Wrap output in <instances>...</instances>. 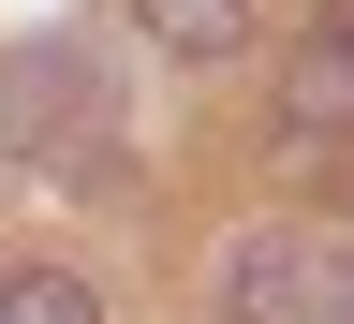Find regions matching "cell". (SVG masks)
I'll use <instances>...</instances> for the list:
<instances>
[{
    "instance_id": "obj_2",
    "label": "cell",
    "mask_w": 354,
    "mask_h": 324,
    "mask_svg": "<svg viewBox=\"0 0 354 324\" xmlns=\"http://www.w3.org/2000/svg\"><path fill=\"white\" fill-rule=\"evenodd\" d=\"M339 118H354V30H339V15H310L295 74H281V133H295V162H325V148H339Z\"/></svg>"
},
{
    "instance_id": "obj_3",
    "label": "cell",
    "mask_w": 354,
    "mask_h": 324,
    "mask_svg": "<svg viewBox=\"0 0 354 324\" xmlns=\"http://www.w3.org/2000/svg\"><path fill=\"white\" fill-rule=\"evenodd\" d=\"M133 30H148L162 59H236V44H251V0H133Z\"/></svg>"
},
{
    "instance_id": "obj_4",
    "label": "cell",
    "mask_w": 354,
    "mask_h": 324,
    "mask_svg": "<svg viewBox=\"0 0 354 324\" xmlns=\"http://www.w3.org/2000/svg\"><path fill=\"white\" fill-rule=\"evenodd\" d=\"M0 324H104V295L59 265H0Z\"/></svg>"
},
{
    "instance_id": "obj_1",
    "label": "cell",
    "mask_w": 354,
    "mask_h": 324,
    "mask_svg": "<svg viewBox=\"0 0 354 324\" xmlns=\"http://www.w3.org/2000/svg\"><path fill=\"white\" fill-rule=\"evenodd\" d=\"M221 324H354L339 236H310V221H266V236L221 265Z\"/></svg>"
}]
</instances>
